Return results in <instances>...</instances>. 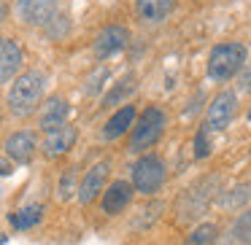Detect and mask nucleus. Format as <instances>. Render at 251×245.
<instances>
[{
  "label": "nucleus",
  "instance_id": "1",
  "mask_svg": "<svg viewBox=\"0 0 251 245\" xmlns=\"http://www.w3.org/2000/svg\"><path fill=\"white\" fill-rule=\"evenodd\" d=\"M44 89H46V76L41 70H25L14 78L11 89H8V113L17 119H27L38 111L41 100H44Z\"/></svg>",
  "mask_w": 251,
  "mask_h": 245
},
{
  "label": "nucleus",
  "instance_id": "2",
  "mask_svg": "<svg viewBox=\"0 0 251 245\" xmlns=\"http://www.w3.org/2000/svg\"><path fill=\"white\" fill-rule=\"evenodd\" d=\"M246 65V46L243 44H219L211 49L208 57V76L213 81H229L232 76H238Z\"/></svg>",
  "mask_w": 251,
  "mask_h": 245
},
{
  "label": "nucleus",
  "instance_id": "3",
  "mask_svg": "<svg viewBox=\"0 0 251 245\" xmlns=\"http://www.w3.org/2000/svg\"><path fill=\"white\" fill-rule=\"evenodd\" d=\"M219 191V175H211V178H200L195 186L181 194V205H178V218L181 221H195L205 213V207L211 205L213 194Z\"/></svg>",
  "mask_w": 251,
  "mask_h": 245
},
{
  "label": "nucleus",
  "instance_id": "4",
  "mask_svg": "<svg viewBox=\"0 0 251 245\" xmlns=\"http://www.w3.org/2000/svg\"><path fill=\"white\" fill-rule=\"evenodd\" d=\"M165 124H168V119H165V113H162V111H159L157 105H149V108L141 113L138 124L132 127L130 151H132V154H143V148L154 146V143H157L159 137H162Z\"/></svg>",
  "mask_w": 251,
  "mask_h": 245
},
{
  "label": "nucleus",
  "instance_id": "5",
  "mask_svg": "<svg viewBox=\"0 0 251 245\" xmlns=\"http://www.w3.org/2000/svg\"><path fill=\"white\" fill-rule=\"evenodd\" d=\"M165 178H168V170H165L162 159L154 156V154H143L135 162V167H132V183L130 186L135 191H141V194L151 197L165 186Z\"/></svg>",
  "mask_w": 251,
  "mask_h": 245
},
{
  "label": "nucleus",
  "instance_id": "6",
  "mask_svg": "<svg viewBox=\"0 0 251 245\" xmlns=\"http://www.w3.org/2000/svg\"><path fill=\"white\" fill-rule=\"evenodd\" d=\"M235 105H238V97H235V92H229V89H222V92L216 94V97L211 100V105H208V113H205V130L208 132H222L229 127V121L235 119Z\"/></svg>",
  "mask_w": 251,
  "mask_h": 245
},
{
  "label": "nucleus",
  "instance_id": "7",
  "mask_svg": "<svg viewBox=\"0 0 251 245\" xmlns=\"http://www.w3.org/2000/svg\"><path fill=\"white\" fill-rule=\"evenodd\" d=\"M17 19L30 27H46L57 17V0H17Z\"/></svg>",
  "mask_w": 251,
  "mask_h": 245
},
{
  "label": "nucleus",
  "instance_id": "8",
  "mask_svg": "<svg viewBox=\"0 0 251 245\" xmlns=\"http://www.w3.org/2000/svg\"><path fill=\"white\" fill-rule=\"evenodd\" d=\"M127 44H130V30L122 27V24H108V27H103V30H100V35L95 38L92 51H95V57L105 60V57L122 51Z\"/></svg>",
  "mask_w": 251,
  "mask_h": 245
},
{
  "label": "nucleus",
  "instance_id": "9",
  "mask_svg": "<svg viewBox=\"0 0 251 245\" xmlns=\"http://www.w3.org/2000/svg\"><path fill=\"white\" fill-rule=\"evenodd\" d=\"M108 173H111V162H98L87 170V175L81 178V183H78V189H76V197H78L81 205H89L95 197H100L105 180H108Z\"/></svg>",
  "mask_w": 251,
  "mask_h": 245
},
{
  "label": "nucleus",
  "instance_id": "10",
  "mask_svg": "<svg viewBox=\"0 0 251 245\" xmlns=\"http://www.w3.org/2000/svg\"><path fill=\"white\" fill-rule=\"evenodd\" d=\"M22 62H25L22 46L14 38L0 35V84H8L11 78H17L19 70H22Z\"/></svg>",
  "mask_w": 251,
  "mask_h": 245
},
{
  "label": "nucleus",
  "instance_id": "11",
  "mask_svg": "<svg viewBox=\"0 0 251 245\" xmlns=\"http://www.w3.org/2000/svg\"><path fill=\"white\" fill-rule=\"evenodd\" d=\"M3 148H6V156H8V159H14L17 164H27L30 159H33L35 148H38V143H35V135H33V132L19 130V132H14V135L6 137Z\"/></svg>",
  "mask_w": 251,
  "mask_h": 245
},
{
  "label": "nucleus",
  "instance_id": "12",
  "mask_svg": "<svg viewBox=\"0 0 251 245\" xmlns=\"http://www.w3.org/2000/svg\"><path fill=\"white\" fill-rule=\"evenodd\" d=\"M78 137V130L73 124H62L60 130L54 132H46V140H44V156L46 159H57L62 156V154H68L73 148V143H76Z\"/></svg>",
  "mask_w": 251,
  "mask_h": 245
},
{
  "label": "nucleus",
  "instance_id": "13",
  "mask_svg": "<svg viewBox=\"0 0 251 245\" xmlns=\"http://www.w3.org/2000/svg\"><path fill=\"white\" fill-rule=\"evenodd\" d=\"M130 200H132V186L127 183V180H114V183L103 191L100 205H103L105 216H119V213L130 205Z\"/></svg>",
  "mask_w": 251,
  "mask_h": 245
},
{
  "label": "nucleus",
  "instance_id": "14",
  "mask_svg": "<svg viewBox=\"0 0 251 245\" xmlns=\"http://www.w3.org/2000/svg\"><path fill=\"white\" fill-rule=\"evenodd\" d=\"M68 103L62 97H51L49 103L44 105V111H41V116H38V127L44 132H54V130H60L62 124H68Z\"/></svg>",
  "mask_w": 251,
  "mask_h": 245
},
{
  "label": "nucleus",
  "instance_id": "15",
  "mask_svg": "<svg viewBox=\"0 0 251 245\" xmlns=\"http://www.w3.org/2000/svg\"><path fill=\"white\" fill-rule=\"evenodd\" d=\"M176 0H135V11L141 17V22L159 24L173 14Z\"/></svg>",
  "mask_w": 251,
  "mask_h": 245
},
{
  "label": "nucleus",
  "instance_id": "16",
  "mask_svg": "<svg viewBox=\"0 0 251 245\" xmlns=\"http://www.w3.org/2000/svg\"><path fill=\"white\" fill-rule=\"evenodd\" d=\"M132 121H135V105H125V108H119L108 121H105L103 140H116V137H122L132 127Z\"/></svg>",
  "mask_w": 251,
  "mask_h": 245
},
{
  "label": "nucleus",
  "instance_id": "17",
  "mask_svg": "<svg viewBox=\"0 0 251 245\" xmlns=\"http://www.w3.org/2000/svg\"><path fill=\"white\" fill-rule=\"evenodd\" d=\"M251 202V183H238L235 189L224 191L222 197H219V207L222 210H240V207H246Z\"/></svg>",
  "mask_w": 251,
  "mask_h": 245
},
{
  "label": "nucleus",
  "instance_id": "18",
  "mask_svg": "<svg viewBox=\"0 0 251 245\" xmlns=\"http://www.w3.org/2000/svg\"><path fill=\"white\" fill-rule=\"evenodd\" d=\"M41 218H44V205H27V207H22V210L11 213L8 221H11V226L17 229V232H25V229H33Z\"/></svg>",
  "mask_w": 251,
  "mask_h": 245
},
{
  "label": "nucleus",
  "instance_id": "19",
  "mask_svg": "<svg viewBox=\"0 0 251 245\" xmlns=\"http://www.w3.org/2000/svg\"><path fill=\"white\" fill-rule=\"evenodd\" d=\"M229 234H232V243L235 245H251V210L240 213V216L235 218Z\"/></svg>",
  "mask_w": 251,
  "mask_h": 245
},
{
  "label": "nucleus",
  "instance_id": "20",
  "mask_svg": "<svg viewBox=\"0 0 251 245\" xmlns=\"http://www.w3.org/2000/svg\"><path fill=\"white\" fill-rule=\"evenodd\" d=\"M216 237H219L216 223L208 221V223H200V226H197L195 232L184 240V245H213V243H216Z\"/></svg>",
  "mask_w": 251,
  "mask_h": 245
},
{
  "label": "nucleus",
  "instance_id": "21",
  "mask_svg": "<svg viewBox=\"0 0 251 245\" xmlns=\"http://www.w3.org/2000/svg\"><path fill=\"white\" fill-rule=\"evenodd\" d=\"M132 92H135V78L130 76V78H125V81H122V84H119V87H116L111 94H105L103 108H111V105H116L119 100H125L127 94H132Z\"/></svg>",
  "mask_w": 251,
  "mask_h": 245
},
{
  "label": "nucleus",
  "instance_id": "22",
  "mask_svg": "<svg viewBox=\"0 0 251 245\" xmlns=\"http://www.w3.org/2000/svg\"><path fill=\"white\" fill-rule=\"evenodd\" d=\"M76 189H78V173L76 167H68L60 178V200H71L76 194Z\"/></svg>",
  "mask_w": 251,
  "mask_h": 245
},
{
  "label": "nucleus",
  "instance_id": "23",
  "mask_svg": "<svg viewBox=\"0 0 251 245\" xmlns=\"http://www.w3.org/2000/svg\"><path fill=\"white\" fill-rule=\"evenodd\" d=\"M208 154H211V137H208L205 127H200V132L195 137V159H205Z\"/></svg>",
  "mask_w": 251,
  "mask_h": 245
},
{
  "label": "nucleus",
  "instance_id": "24",
  "mask_svg": "<svg viewBox=\"0 0 251 245\" xmlns=\"http://www.w3.org/2000/svg\"><path fill=\"white\" fill-rule=\"evenodd\" d=\"M238 92H246V94L251 92V65H246L243 70H240V76H238Z\"/></svg>",
  "mask_w": 251,
  "mask_h": 245
},
{
  "label": "nucleus",
  "instance_id": "25",
  "mask_svg": "<svg viewBox=\"0 0 251 245\" xmlns=\"http://www.w3.org/2000/svg\"><path fill=\"white\" fill-rule=\"evenodd\" d=\"M108 76V70H105V67H100L98 73H95V78H89V87H87V94H95L100 89V84L98 81H103V78Z\"/></svg>",
  "mask_w": 251,
  "mask_h": 245
},
{
  "label": "nucleus",
  "instance_id": "26",
  "mask_svg": "<svg viewBox=\"0 0 251 245\" xmlns=\"http://www.w3.org/2000/svg\"><path fill=\"white\" fill-rule=\"evenodd\" d=\"M8 173H11V164L6 159H0V175H8Z\"/></svg>",
  "mask_w": 251,
  "mask_h": 245
},
{
  "label": "nucleus",
  "instance_id": "27",
  "mask_svg": "<svg viewBox=\"0 0 251 245\" xmlns=\"http://www.w3.org/2000/svg\"><path fill=\"white\" fill-rule=\"evenodd\" d=\"M8 17V6H6V3H3V0H0V22H3V19H6Z\"/></svg>",
  "mask_w": 251,
  "mask_h": 245
},
{
  "label": "nucleus",
  "instance_id": "28",
  "mask_svg": "<svg viewBox=\"0 0 251 245\" xmlns=\"http://www.w3.org/2000/svg\"><path fill=\"white\" fill-rule=\"evenodd\" d=\"M8 243V234H0V245H6Z\"/></svg>",
  "mask_w": 251,
  "mask_h": 245
},
{
  "label": "nucleus",
  "instance_id": "29",
  "mask_svg": "<svg viewBox=\"0 0 251 245\" xmlns=\"http://www.w3.org/2000/svg\"><path fill=\"white\" fill-rule=\"evenodd\" d=\"M246 119H249V124H251V105H249V113H246Z\"/></svg>",
  "mask_w": 251,
  "mask_h": 245
}]
</instances>
